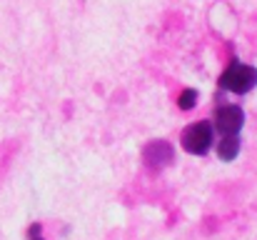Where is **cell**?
Listing matches in <instances>:
<instances>
[{"instance_id": "cell-4", "label": "cell", "mask_w": 257, "mask_h": 240, "mask_svg": "<svg viewBox=\"0 0 257 240\" xmlns=\"http://www.w3.org/2000/svg\"><path fill=\"white\" fill-rule=\"evenodd\" d=\"M145 163L150 165V168H165V165H170L175 155H172V148L170 143H165V140H153L148 148H145Z\"/></svg>"}, {"instance_id": "cell-7", "label": "cell", "mask_w": 257, "mask_h": 240, "mask_svg": "<svg viewBox=\"0 0 257 240\" xmlns=\"http://www.w3.org/2000/svg\"><path fill=\"white\" fill-rule=\"evenodd\" d=\"M28 238H30V240H43V235H40V223L30 225V230H28Z\"/></svg>"}, {"instance_id": "cell-2", "label": "cell", "mask_w": 257, "mask_h": 240, "mask_svg": "<svg viewBox=\"0 0 257 240\" xmlns=\"http://www.w3.org/2000/svg\"><path fill=\"white\" fill-rule=\"evenodd\" d=\"M182 148L192 155H205L212 148V125L207 120L187 125L182 130Z\"/></svg>"}, {"instance_id": "cell-5", "label": "cell", "mask_w": 257, "mask_h": 240, "mask_svg": "<svg viewBox=\"0 0 257 240\" xmlns=\"http://www.w3.org/2000/svg\"><path fill=\"white\" fill-rule=\"evenodd\" d=\"M237 153H240V140H237V135H222V140L217 143V155H220V160L230 163V160L237 158Z\"/></svg>"}, {"instance_id": "cell-6", "label": "cell", "mask_w": 257, "mask_h": 240, "mask_svg": "<svg viewBox=\"0 0 257 240\" xmlns=\"http://www.w3.org/2000/svg\"><path fill=\"white\" fill-rule=\"evenodd\" d=\"M195 103H197V93H195V90H182L177 105H180L182 110H190V108H195Z\"/></svg>"}, {"instance_id": "cell-3", "label": "cell", "mask_w": 257, "mask_h": 240, "mask_svg": "<svg viewBox=\"0 0 257 240\" xmlns=\"http://www.w3.org/2000/svg\"><path fill=\"white\" fill-rule=\"evenodd\" d=\"M245 125V113L237 105H222L215 113V128L222 135H237L240 128Z\"/></svg>"}, {"instance_id": "cell-1", "label": "cell", "mask_w": 257, "mask_h": 240, "mask_svg": "<svg viewBox=\"0 0 257 240\" xmlns=\"http://www.w3.org/2000/svg\"><path fill=\"white\" fill-rule=\"evenodd\" d=\"M255 85H257V70L252 65H245V63H237V60H232L227 65V70L222 73V78H220V88L222 90H230V93H237V95L250 93Z\"/></svg>"}]
</instances>
